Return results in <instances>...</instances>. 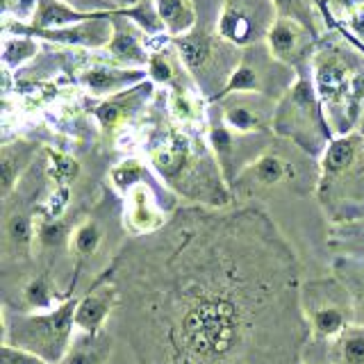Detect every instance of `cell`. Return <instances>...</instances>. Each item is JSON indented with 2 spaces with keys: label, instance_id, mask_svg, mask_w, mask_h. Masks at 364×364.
Segmentation results:
<instances>
[{
  "label": "cell",
  "instance_id": "9a60e30c",
  "mask_svg": "<svg viewBox=\"0 0 364 364\" xmlns=\"http://www.w3.org/2000/svg\"><path fill=\"white\" fill-rule=\"evenodd\" d=\"M144 77V71H130V68H109V66H91L82 73L85 85L94 94H109V91H121L132 82Z\"/></svg>",
  "mask_w": 364,
  "mask_h": 364
},
{
  "label": "cell",
  "instance_id": "f546056e",
  "mask_svg": "<svg viewBox=\"0 0 364 364\" xmlns=\"http://www.w3.org/2000/svg\"><path fill=\"white\" fill-rule=\"evenodd\" d=\"M139 176H141V166L136 162H125L123 166L114 171V180H117V185L121 187H130Z\"/></svg>",
  "mask_w": 364,
  "mask_h": 364
},
{
  "label": "cell",
  "instance_id": "e575fe53",
  "mask_svg": "<svg viewBox=\"0 0 364 364\" xmlns=\"http://www.w3.org/2000/svg\"><path fill=\"white\" fill-rule=\"evenodd\" d=\"M350 26L353 28H355L360 34H362V37H364V9H360L358 11V14L355 16H353V21H350Z\"/></svg>",
  "mask_w": 364,
  "mask_h": 364
},
{
  "label": "cell",
  "instance_id": "f1b7e54d",
  "mask_svg": "<svg viewBox=\"0 0 364 364\" xmlns=\"http://www.w3.org/2000/svg\"><path fill=\"white\" fill-rule=\"evenodd\" d=\"M134 223H139L141 228H148V223L157 225V219L153 216L151 205L146 203V191L144 189L134 191Z\"/></svg>",
  "mask_w": 364,
  "mask_h": 364
},
{
  "label": "cell",
  "instance_id": "cb8c5ba5",
  "mask_svg": "<svg viewBox=\"0 0 364 364\" xmlns=\"http://www.w3.org/2000/svg\"><path fill=\"white\" fill-rule=\"evenodd\" d=\"M32 55H37V41L32 37H26V34H18L14 39L5 41V62L16 66L21 62L30 60Z\"/></svg>",
  "mask_w": 364,
  "mask_h": 364
},
{
  "label": "cell",
  "instance_id": "9c48e42d",
  "mask_svg": "<svg viewBox=\"0 0 364 364\" xmlns=\"http://www.w3.org/2000/svg\"><path fill=\"white\" fill-rule=\"evenodd\" d=\"M360 153H364V134H346L330 144L321 162L323 189L335 187L344 176H350L353 166L358 164Z\"/></svg>",
  "mask_w": 364,
  "mask_h": 364
},
{
  "label": "cell",
  "instance_id": "4dcf8cb0",
  "mask_svg": "<svg viewBox=\"0 0 364 364\" xmlns=\"http://www.w3.org/2000/svg\"><path fill=\"white\" fill-rule=\"evenodd\" d=\"M26 296L32 305H46L48 303V289H46L43 280H34L30 287L26 289Z\"/></svg>",
  "mask_w": 364,
  "mask_h": 364
},
{
  "label": "cell",
  "instance_id": "ba28073f",
  "mask_svg": "<svg viewBox=\"0 0 364 364\" xmlns=\"http://www.w3.org/2000/svg\"><path fill=\"white\" fill-rule=\"evenodd\" d=\"M314 39H316L314 34L307 28H303L301 23L278 16V21L273 23V28L267 34V48L276 57V62L296 64L310 50Z\"/></svg>",
  "mask_w": 364,
  "mask_h": 364
},
{
  "label": "cell",
  "instance_id": "484cf974",
  "mask_svg": "<svg viewBox=\"0 0 364 364\" xmlns=\"http://www.w3.org/2000/svg\"><path fill=\"white\" fill-rule=\"evenodd\" d=\"M105 346L98 344H80L68 350L64 364H105Z\"/></svg>",
  "mask_w": 364,
  "mask_h": 364
},
{
  "label": "cell",
  "instance_id": "4316f807",
  "mask_svg": "<svg viewBox=\"0 0 364 364\" xmlns=\"http://www.w3.org/2000/svg\"><path fill=\"white\" fill-rule=\"evenodd\" d=\"M71 9L80 11L85 16H96V14H109V11H117L114 5H109L107 0H62Z\"/></svg>",
  "mask_w": 364,
  "mask_h": 364
},
{
  "label": "cell",
  "instance_id": "6da1fadb",
  "mask_svg": "<svg viewBox=\"0 0 364 364\" xmlns=\"http://www.w3.org/2000/svg\"><path fill=\"white\" fill-rule=\"evenodd\" d=\"M77 299L66 301L50 314L18 316L14 326L7 328L5 344L39 355L46 362H62L66 358L71 330L75 326Z\"/></svg>",
  "mask_w": 364,
  "mask_h": 364
},
{
  "label": "cell",
  "instance_id": "277c9868",
  "mask_svg": "<svg viewBox=\"0 0 364 364\" xmlns=\"http://www.w3.org/2000/svg\"><path fill=\"white\" fill-rule=\"evenodd\" d=\"M273 125L280 134L291 136L296 144L305 146L310 153H316L318 144L326 136V130L318 123V107L310 82L301 80L294 89H289L287 98L276 112Z\"/></svg>",
  "mask_w": 364,
  "mask_h": 364
},
{
  "label": "cell",
  "instance_id": "d4e9b609",
  "mask_svg": "<svg viewBox=\"0 0 364 364\" xmlns=\"http://www.w3.org/2000/svg\"><path fill=\"white\" fill-rule=\"evenodd\" d=\"M100 246V230L96 223H85L77 228V232L73 237V248L80 257H89L96 253V248Z\"/></svg>",
  "mask_w": 364,
  "mask_h": 364
},
{
  "label": "cell",
  "instance_id": "8fae6325",
  "mask_svg": "<svg viewBox=\"0 0 364 364\" xmlns=\"http://www.w3.org/2000/svg\"><path fill=\"white\" fill-rule=\"evenodd\" d=\"M114 299H117V289L114 287H100L94 289L89 296H85L82 301L77 303L75 310V326L80 330H85L87 335L94 337L98 333V328L102 326V321L107 318Z\"/></svg>",
  "mask_w": 364,
  "mask_h": 364
},
{
  "label": "cell",
  "instance_id": "7c38bea8",
  "mask_svg": "<svg viewBox=\"0 0 364 364\" xmlns=\"http://www.w3.org/2000/svg\"><path fill=\"white\" fill-rule=\"evenodd\" d=\"M153 3L168 37L178 39L196 28L198 14L193 0H153Z\"/></svg>",
  "mask_w": 364,
  "mask_h": 364
},
{
  "label": "cell",
  "instance_id": "52a82bcc",
  "mask_svg": "<svg viewBox=\"0 0 364 364\" xmlns=\"http://www.w3.org/2000/svg\"><path fill=\"white\" fill-rule=\"evenodd\" d=\"M114 34L112 41L105 46L114 62L125 66H146L151 62V55L144 48V30L134 21L123 16L121 11H112Z\"/></svg>",
  "mask_w": 364,
  "mask_h": 364
},
{
  "label": "cell",
  "instance_id": "7402d4cb",
  "mask_svg": "<svg viewBox=\"0 0 364 364\" xmlns=\"http://www.w3.org/2000/svg\"><path fill=\"white\" fill-rule=\"evenodd\" d=\"M121 14L128 16L130 21H134L146 34H162V32H166L164 23H162V18H159L153 0H139V3H136L134 7L121 9Z\"/></svg>",
  "mask_w": 364,
  "mask_h": 364
},
{
  "label": "cell",
  "instance_id": "5bb4252c",
  "mask_svg": "<svg viewBox=\"0 0 364 364\" xmlns=\"http://www.w3.org/2000/svg\"><path fill=\"white\" fill-rule=\"evenodd\" d=\"M291 178H294V166L276 153L262 155L259 159H255L253 166H248L244 171V176H242V180H246L248 185H257V187H273V185H280L284 180H291Z\"/></svg>",
  "mask_w": 364,
  "mask_h": 364
},
{
  "label": "cell",
  "instance_id": "8d00e7d4",
  "mask_svg": "<svg viewBox=\"0 0 364 364\" xmlns=\"http://www.w3.org/2000/svg\"><path fill=\"white\" fill-rule=\"evenodd\" d=\"M362 132H364V123H362Z\"/></svg>",
  "mask_w": 364,
  "mask_h": 364
},
{
  "label": "cell",
  "instance_id": "44dd1931",
  "mask_svg": "<svg viewBox=\"0 0 364 364\" xmlns=\"http://www.w3.org/2000/svg\"><path fill=\"white\" fill-rule=\"evenodd\" d=\"M339 364H364V326H348L339 335Z\"/></svg>",
  "mask_w": 364,
  "mask_h": 364
},
{
  "label": "cell",
  "instance_id": "ac0fdd59",
  "mask_svg": "<svg viewBox=\"0 0 364 364\" xmlns=\"http://www.w3.org/2000/svg\"><path fill=\"white\" fill-rule=\"evenodd\" d=\"M280 18H291L301 23L303 28L310 30L314 37H318V5L316 0H273Z\"/></svg>",
  "mask_w": 364,
  "mask_h": 364
},
{
  "label": "cell",
  "instance_id": "8992f818",
  "mask_svg": "<svg viewBox=\"0 0 364 364\" xmlns=\"http://www.w3.org/2000/svg\"><path fill=\"white\" fill-rule=\"evenodd\" d=\"M11 30H14L16 34H26V37H41V39H48V41L71 43V46H91V48L107 46L112 41V34H114L112 11L109 14L91 16L82 23H75V26H68L62 30H32V28H23V26H14Z\"/></svg>",
  "mask_w": 364,
  "mask_h": 364
},
{
  "label": "cell",
  "instance_id": "d590c367",
  "mask_svg": "<svg viewBox=\"0 0 364 364\" xmlns=\"http://www.w3.org/2000/svg\"><path fill=\"white\" fill-rule=\"evenodd\" d=\"M109 5H114V9L121 11V9H128V7H134L139 0H107Z\"/></svg>",
  "mask_w": 364,
  "mask_h": 364
},
{
  "label": "cell",
  "instance_id": "e0dca14e",
  "mask_svg": "<svg viewBox=\"0 0 364 364\" xmlns=\"http://www.w3.org/2000/svg\"><path fill=\"white\" fill-rule=\"evenodd\" d=\"M34 153V146L26 141H16L3 148V157H0V180H3V196H9L14 189V182L18 180V173L30 162Z\"/></svg>",
  "mask_w": 364,
  "mask_h": 364
},
{
  "label": "cell",
  "instance_id": "7a4b0ae2",
  "mask_svg": "<svg viewBox=\"0 0 364 364\" xmlns=\"http://www.w3.org/2000/svg\"><path fill=\"white\" fill-rule=\"evenodd\" d=\"M173 46L178 48L185 68L198 80L208 94L212 91V85L216 87V82L219 87H225V82L219 77V71H223L230 80L232 71L228 66H237L242 60L237 55V46L228 43L219 30H208L203 26H196L191 32L173 39Z\"/></svg>",
  "mask_w": 364,
  "mask_h": 364
},
{
  "label": "cell",
  "instance_id": "1f68e13d",
  "mask_svg": "<svg viewBox=\"0 0 364 364\" xmlns=\"http://www.w3.org/2000/svg\"><path fill=\"white\" fill-rule=\"evenodd\" d=\"M53 159H55V168H57V173L64 176V180L75 178V173H77V164L73 162V159L62 157V155H53Z\"/></svg>",
  "mask_w": 364,
  "mask_h": 364
},
{
  "label": "cell",
  "instance_id": "2e32d148",
  "mask_svg": "<svg viewBox=\"0 0 364 364\" xmlns=\"http://www.w3.org/2000/svg\"><path fill=\"white\" fill-rule=\"evenodd\" d=\"M148 96L151 94V85H141L139 89H125L123 94H117L114 98H109V100H105L102 105L98 107V112H96V117H98V121L102 123V128H117L119 123H123L125 119L130 117V112L139 105V100H141V96Z\"/></svg>",
  "mask_w": 364,
  "mask_h": 364
},
{
  "label": "cell",
  "instance_id": "d6a6232c",
  "mask_svg": "<svg viewBox=\"0 0 364 364\" xmlns=\"http://www.w3.org/2000/svg\"><path fill=\"white\" fill-rule=\"evenodd\" d=\"M62 225L60 223H48V225H46L43 228V230H41V242L43 244H57V242H60V239H62Z\"/></svg>",
  "mask_w": 364,
  "mask_h": 364
},
{
  "label": "cell",
  "instance_id": "3957f363",
  "mask_svg": "<svg viewBox=\"0 0 364 364\" xmlns=\"http://www.w3.org/2000/svg\"><path fill=\"white\" fill-rule=\"evenodd\" d=\"M278 21V11L273 0H223L219 9V30L221 37L237 46V48H246V46H257V41L264 39Z\"/></svg>",
  "mask_w": 364,
  "mask_h": 364
},
{
  "label": "cell",
  "instance_id": "ffe728a7",
  "mask_svg": "<svg viewBox=\"0 0 364 364\" xmlns=\"http://www.w3.org/2000/svg\"><path fill=\"white\" fill-rule=\"evenodd\" d=\"M148 73L155 80V82H164V85H176L178 77L182 73V57L173 55L168 48L157 50L151 55V62H148Z\"/></svg>",
  "mask_w": 364,
  "mask_h": 364
},
{
  "label": "cell",
  "instance_id": "4fadbf2b",
  "mask_svg": "<svg viewBox=\"0 0 364 364\" xmlns=\"http://www.w3.org/2000/svg\"><path fill=\"white\" fill-rule=\"evenodd\" d=\"M98 16V14H96ZM91 16L80 14L62 0H37L32 14V30H62L75 23H82Z\"/></svg>",
  "mask_w": 364,
  "mask_h": 364
},
{
  "label": "cell",
  "instance_id": "5b68a950",
  "mask_svg": "<svg viewBox=\"0 0 364 364\" xmlns=\"http://www.w3.org/2000/svg\"><path fill=\"white\" fill-rule=\"evenodd\" d=\"M314 77L316 89L328 105L341 107L346 105L355 112V102L364 89V75H353L348 60H344L337 48H323L314 57Z\"/></svg>",
  "mask_w": 364,
  "mask_h": 364
},
{
  "label": "cell",
  "instance_id": "30bf717a",
  "mask_svg": "<svg viewBox=\"0 0 364 364\" xmlns=\"http://www.w3.org/2000/svg\"><path fill=\"white\" fill-rule=\"evenodd\" d=\"M223 121L228 128L237 132H255L264 130L269 121V109L264 100L255 94H230L223 96Z\"/></svg>",
  "mask_w": 364,
  "mask_h": 364
},
{
  "label": "cell",
  "instance_id": "836d02e7",
  "mask_svg": "<svg viewBox=\"0 0 364 364\" xmlns=\"http://www.w3.org/2000/svg\"><path fill=\"white\" fill-rule=\"evenodd\" d=\"M353 305H355V312H358V321L360 326H364V289H358L355 296H353Z\"/></svg>",
  "mask_w": 364,
  "mask_h": 364
},
{
  "label": "cell",
  "instance_id": "83f0119b",
  "mask_svg": "<svg viewBox=\"0 0 364 364\" xmlns=\"http://www.w3.org/2000/svg\"><path fill=\"white\" fill-rule=\"evenodd\" d=\"M0 364H46V360H41L39 355H32L28 350L3 344V348H0Z\"/></svg>",
  "mask_w": 364,
  "mask_h": 364
},
{
  "label": "cell",
  "instance_id": "603a6c76",
  "mask_svg": "<svg viewBox=\"0 0 364 364\" xmlns=\"http://www.w3.org/2000/svg\"><path fill=\"white\" fill-rule=\"evenodd\" d=\"M5 235H7V244L18 250H28L30 248V239H32V225L30 219L23 212L11 214L5 225Z\"/></svg>",
  "mask_w": 364,
  "mask_h": 364
},
{
  "label": "cell",
  "instance_id": "d6986e66",
  "mask_svg": "<svg viewBox=\"0 0 364 364\" xmlns=\"http://www.w3.org/2000/svg\"><path fill=\"white\" fill-rule=\"evenodd\" d=\"M312 328L318 337H337L341 335L346 326V312L344 307L335 303H323L312 312Z\"/></svg>",
  "mask_w": 364,
  "mask_h": 364
}]
</instances>
